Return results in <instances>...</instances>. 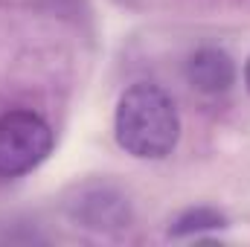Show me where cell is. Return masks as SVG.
Instances as JSON below:
<instances>
[{
  "mask_svg": "<svg viewBox=\"0 0 250 247\" xmlns=\"http://www.w3.org/2000/svg\"><path fill=\"white\" fill-rule=\"evenodd\" d=\"M56 134L50 123L26 108L0 117V178H21L41 166L53 151Z\"/></svg>",
  "mask_w": 250,
  "mask_h": 247,
  "instance_id": "7a4b0ae2",
  "label": "cell"
},
{
  "mask_svg": "<svg viewBox=\"0 0 250 247\" xmlns=\"http://www.w3.org/2000/svg\"><path fill=\"white\" fill-rule=\"evenodd\" d=\"M215 227H227V218L218 212V209H209V206H195L187 209L172 227L169 233L172 236H189V233H201V230H215Z\"/></svg>",
  "mask_w": 250,
  "mask_h": 247,
  "instance_id": "277c9868",
  "label": "cell"
},
{
  "mask_svg": "<svg viewBox=\"0 0 250 247\" xmlns=\"http://www.w3.org/2000/svg\"><path fill=\"white\" fill-rule=\"evenodd\" d=\"M114 134L120 148L137 160L169 157L181 137V117L175 99L160 84H131L117 102Z\"/></svg>",
  "mask_w": 250,
  "mask_h": 247,
  "instance_id": "6da1fadb",
  "label": "cell"
},
{
  "mask_svg": "<svg viewBox=\"0 0 250 247\" xmlns=\"http://www.w3.org/2000/svg\"><path fill=\"white\" fill-rule=\"evenodd\" d=\"M245 84H248V90H250V59H248V64H245Z\"/></svg>",
  "mask_w": 250,
  "mask_h": 247,
  "instance_id": "5b68a950",
  "label": "cell"
},
{
  "mask_svg": "<svg viewBox=\"0 0 250 247\" xmlns=\"http://www.w3.org/2000/svg\"><path fill=\"white\" fill-rule=\"evenodd\" d=\"M189 87L207 96H218L233 87L236 82V64L221 47H198L187 59L184 67Z\"/></svg>",
  "mask_w": 250,
  "mask_h": 247,
  "instance_id": "3957f363",
  "label": "cell"
}]
</instances>
